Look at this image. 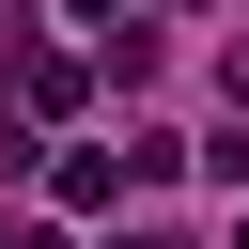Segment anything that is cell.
<instances>
[{
	"label": "cell",
	"instance_id": "obj_1",
	"mask_svg": "<svg viewBox=\"0 0 249 249\" xmlns=\"http://www.w3.org/2000/svg\"><path fill=\"white\" fill-rule=\"evenodd\" d=\"M47 187H62L78 218H109V202H124V156H109V140H62V156H47Z\"/></svg>",
	"mask_w": 249,
	"mask_h": 249
},
{
	"label": "cell",
	"instance_id": "obj_2",
	"mask_svg": "<svg viewBox=\"0 0 249 249\" xmlns=\"http://www.w3.org/2000/svg\"><path fill=\"white\" fill-rule=\"evenodd\" d=\"M78 93H93V78H78V62H47V47H16V109H31V124H62V109H78Z\"/></svg>",
	"mask_w": 249,
	"mask_h": 249
},
{
	"label": "cell",
	"instance_id": "obj_3",
	"mask_svg": "<svg viewBox=\"0 0 249 249\" xmlns=\"http://www.w3.org/2000/svg\"><path fill=\"white\" fill-rule=\"evenodd\" d=\"M109 156H124V187H171V171H187V140H171V124H124Z\"/></svg>",
	"mask_w": 249,
	"mask_h": 249
},
{
	"label": "cell",
	"instance_id": "obj_4",
	"mask_svg": "<svg viewBox=\"0 0 249 249\" xmlns=\"http://www.w3.org/2000/svg\"><path fill=\"white\" fill-rule=\"evenodd\" d=\"M62 16H93V31H109V16H124V0H62Z\"/></svg>",
	"mask_w": 249,
	"mask_h": 249
},
{
	"label": "cell",
	"instance_id": "obj_5",
	"mask_svg": "<svg viewBox=\"0 0 249 249\" xmlns=\"http://www.w3.org/2000/svg\"><path fill=\"white\" fill-rule=\"evenodd\" d=\"M124 249H187V233H124Z\"/></svg>",
	"mask_w": 249,
	"mask_h": 249
},
{
	"label": "cell",
	"instance_id": "obj_6",
	"mask_svg": "<svg viewBox=\"0 0 249 249\" xmlns=\"http://www.w3.org/2000/svg\"><path fill=\"white\" fill-rule=\"evenodd\" d=\"M0 249H62V233H0Z\"/></svg>",
	"mask_w": 249,
	"mask_h": 249
},
{
	"label": "cell",
	"instance_id": "obj_7",
	"mask_svg": "<svg viewBox=\"0 0 249 249\" xmlns=\"http://www.w3.org/2000/svg\"><path fill=\"white\" fill-rule=\"evenodd\" d=\"M233 249H249V233H233Z\"/></svg>",
	"mask_w": 249,
	"mask_h": 249
}]
</instances>
